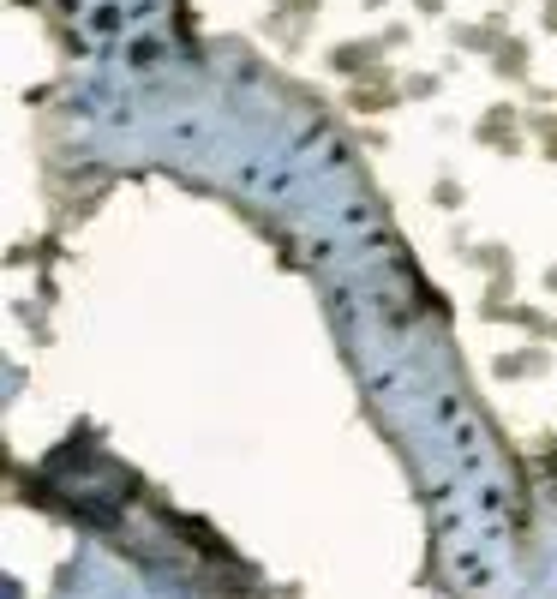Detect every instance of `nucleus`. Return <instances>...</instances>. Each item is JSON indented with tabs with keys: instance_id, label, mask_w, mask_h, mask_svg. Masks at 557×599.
Listing matches in <instances>:
<instances>
[]
</instances>
